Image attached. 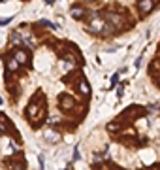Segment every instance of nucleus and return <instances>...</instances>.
<instances>
[{
  "mask_svg": "<svg viewBox=\"0 0 160 170\" xmlns=\"http://www.w3.org/2000/svg\"><path fill=\"white\" fill-rule=\"evenodd\" d=\"M27 63L4 53V87L10 104L47 144L75 132L88 113L91 83L81 51L70 42L40 40L21 34Z\"/></svg>",
  "mask_w": 160,
  "mask_h": 170,
  "instance_id": "nucleus-1",
  "label": "nucleus"
},
{
  "mask_svg": "<svg viewBox=\"0 0 160 170\" xmlns=\"http://www.w3.org/2000/svg\"><path fill=\"white\" fill-rule=\"evenodd\" d=\"M88 170H160V102L130 104L94 132Z\"/></svg>",
  "mask_w": 160,
  "mask_h": 170,
  "instance_id": "nucleus-2",
  "label": "nucleus"
},
{
  "mask_svg": "<svg viewBox=\"0 0 160 170\" xmlns=\"http://www.w3.org/2000/svg\"><path fill=\"white\" fill-rule=\"evenodd\" d=\"M0 170H28L21 132L4 112H0Z\"/></svg>",
  "mask_w": 160,
  "mask_h": 170,
  "instance_id": "nucleus-3",
  "label": "nucleus"
},
{
  "mask_svg": "<svg viewBox=\"0 0 160 170\" xmlns=\"http://www.w3.org/2000/svg\"><path fill=\"white\" fill-rule=\"evenodd\" d=\"M138 8L141 13H149V11L155 8V0H139L138 2Z\"/></svg>",
  "mask_w": 160,
  "mask_h": 170,
  "instance_id": "nucleus-4",
  "label": "nucleus"
},
{
  "mask_svg": "<svg viewBox=\"0 0 160 170\" xmlns=\"http://www.w3.org/2000/svg\"><path fill=\"white\" fill-rule=\"evenodd\" d=\"M70 13H72L74 19H83V17H85V10H83L81 6H74V8L70 10Z\"/></svg>",
  "mask_w": 160,
  "mask_h": 170,
  "instance_id": "nucleus-5",
  "label": "nucleus"
},
{
  "mask_svg": "<svg viewBox=\"0 0 160 170\" xmlns=\"http://www.w3.org/2000/svg\"><path fill=\"white\" fill-rule=\"evenodd\" d=\"M45 2H47V4H53V2H55V0H45Z\"/></svg>",
  "mask_w": 160,
  "mask_h": 170,
  "instance_id": "nucleus-6",
  "label": "nucleus"
}]
</instances>
